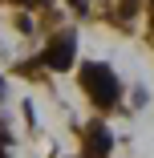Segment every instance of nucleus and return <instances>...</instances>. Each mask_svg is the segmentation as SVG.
Returning <instances> with one entry per match:
<instances>
[{"label":"nucleus","instance_id":"1","mask_svg":"<svg viewBox=\"0 0 154 158\" xmlns=\"http://www.w3.org/2000/svg\"><path fill=\"white\" fill-rule=\"evenodd\" d=\"M81 81H85L89 98H94L102 110L118 102V89H122V85H118V77H114L110 65H98V61H94V65H85V69H81Z\"/></svg>","mask_w":154,"mask_h":158},{"label":"nucleus","instance_id":"2","mask_svg":"<svg viewBox=\"0 0 154 158\" xmlns=\"http://www.w3.org/2000/svg\"><path fill=\"white\" fill-rule=\"evenodd\" d=\"M73 49H77L73 33H65V37H53V41H49V49L41 53V61H45L49 69H69V65H73Z\"/></svg>","mask_w":154,"mask_h":158},{"label":"nucleus","instance_id":"3","mask_svg":"<svg viewBox=\"0 0 154 158\" xmlns=\"http://www.w3.org/2000/svg\"><path fill=\"white\" fill-rule=\"evenodd\" d=\"M110 146H114L110 130H106V126H94V130H89V138H85V158H106Z\"/></svg>","mask_w":154,"mask_h":158},{"label":"nucleus","instance_id":"4","mask_svg":"<svg viewBox=\"0 0 154 158\" xmlns=\"http://www.w3.org/2000/svg\"><path fill=\"white\" fill-rule=\"evenodd\" d=\"M69 4H73V8H77V12H85V0H69Z\"/></svg>","mask_w":154,"mask_h":158},{"label":"nucleus","instance_id":"5","mask_svg":"<svg viewBox=\"0 0 154 158\" xmlns=\"http://www.w3.org/2000/svg\"><path fill=\"white\" fill-rule=\"evenodd\" d=\"M4 146H8V134H0V150H4ZM0 158H4V154H0Z\"/></svg>","mask_w":154,"mask_h":158},{"label":"nucleus","instance_id":"6","mask_svg":"<svg viewBox=\"0 0 154 158\" xmlns=\"http://www.w3.org/2000/svg\"><path fill=\"white\" fill-rule=\"evenodd\" d=\"M20 4H28V0H20Z\"/></svg>","mask_w":154,"mask_h":158},{"label":"nucleus","instance_id":"7","mask_svg":"<svg viewBox=\"0 0 154 158\" xmlns=\"http://www.w3.org/2000/svg\"><path fill=\"white\" fill-rule=\"evenodd\" d=\"M130 4H134V0H130Z\"/></svg>","mask_w":154,"mask_h":158}]
</instances>
